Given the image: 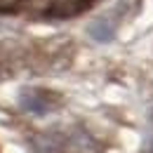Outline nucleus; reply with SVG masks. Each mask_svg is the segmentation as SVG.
<instances>
[{"instance_id": "obj_2", "label": "nucleus", "mask_w": 153, "mask_h": 153, "mask_svg": "<svg viewBox=\"0 0 153 153\" xmlns=\"http://www.w3.org/2000/svg\"><path fill=\"white\" fill-rule=\"evenodd\" d=\"M21 104L26 106V111L38 113V115L52 111V106H50V101H47V94H45V92H38V90L24 92V94H21Z\"/></svg>"}, {"instance_id": "obj_1", "label": "nucleus", "mask_w": 153, "mask_h": 153, "mask_svg": "<svg viewBox=\"0 0 153 153\" xmlns=\"http://www.w3.org/2000/svg\"><path fill=\"white\" fill-rule=\"evenodd\" d=\"M87 33L97 42H111L115 38V19L113 17H97L87 24Z\"/></svg>"}, {"instance_id": "obj_3", "label": "nucleus", "mask_w": 153, "mask_h": 153, "mask_svg": "<svg viewBox=\"0 0 153 153\" xmlns=\"http://www.w3.org/2000/svg\"><path fill=\"white\" fill-rule=\"evenodd\" d=\"M31 146H33V153H61L64 149L54 134H36L31 139Z\"/></svg>"}, {"instance_id": "obj_4", "label": "nucleus", "mask_w": 153, "mask_h": 153, "mask_svg": "<svg viewBox=\"0 0 153 153\" xmlns=\"http://www.w3.org/2000/svg\"><path fill=\"white\" fill-rule=\"evenodd\" d=\"M19 7L26 12V14L40 17V14H47V12H52V7H54V0H21Z\"/></svg>"}, {"instance_id": "obj_5", "label": "nucleus", "mask_w": 153, "mask_h": 153, "mask_svg": "<svg viewBox=\"0 0 153 153\" xmlns=\"http://www.w3.org/2000/svg\"><path fill=\"white\" fill-rule=\"evenodd\" d=\"M21 0H0V12H10L14 7H19Z\"/></svg>"}]
</instances>
